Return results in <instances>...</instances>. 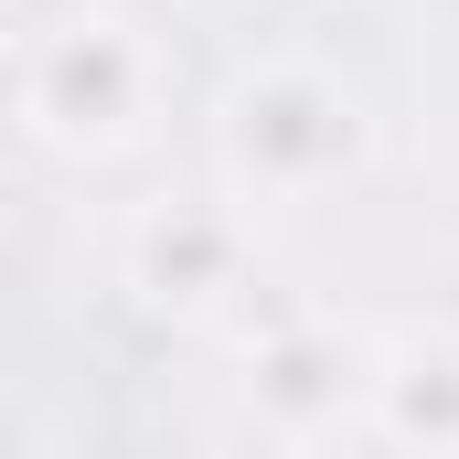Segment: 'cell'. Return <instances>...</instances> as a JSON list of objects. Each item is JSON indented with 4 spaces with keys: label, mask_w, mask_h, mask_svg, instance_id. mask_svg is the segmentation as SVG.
I'll return each mask as SVG.
<instances>
[{
    "label": "cell",
    "mask_w": 459,
    "mask_h": 459,
    "mask_svg": "<svg viewBox=\"0 0 459 459\" xmlns=\"http://www.w3.org/2000/svg\"><path fill=\"white\" fill-rule=\"evenodd\" d=\"M160 86H171L160 43H150L128 11H108V0L43 22V43H32V65H22V108H32V128H43L54 150H86V160L139 150L150 117H160Z\"/></svg>",
    "instance_id": "obj_1"
},
{
    "label": "cell",
    "mask_w": 459,
    "mask_h": 459,
    "mask_svg": "<svg viewBox=\"0 0 459 459\" xmlns=\"http://www.w3.org/2000/svg\"><path fill=\"white\" fill-rule=\"evenodd\" d=\"M214 139H225V171L256 204H310V193H332L363 160V97H352L342 75L278 54V65H246L225 86Z\"/></svg>",
    "instance_id": "obj_2"
},
{
    "label": "cell",
    "mask_w": 459,
    "mask_h": 459,
    "mask_svg": "<svg viewBox=\"0 0 459 459\" xmlns=\"http://www.w3.org/2000/svg\"><path fill=\"white\" fill-rule=\"evenodd\" d=\"M225 321H246V310H225ZM363 385H374V352L342 321H310V310L246 321V406H256V428L332 438V428L363 417Z\"/></svg>",
    "instance_id": "obj_3"
},
{
    "label": "cell",
    "mask_w": 459,
    "mask_h": 459,
    "mask_svg": "<svg viewBox=\"0 0 459 459\" xmlns=\"http://www.w3.org/2000/svg\"><path fill=\"white\" fill-rule=\"evenodd\" d=\"M128 289L171 321H225L246 299V214L214 193H182V204H150L128 225Z\"/></svg>",
    "instance_id": "obj_4"
},
{
    "label": "cell",
    "mask_w": 459,
    "mask_h": 459,
    "mask_svg": "<svg viewBox=\"0 0 459 459\" xmlns=\"http://www.w3.org/2000/svg\"><path fill=\"white\" fill-rule=\"evenodd\" d=\"M363 428L395 449H459V342H395L374 352Z\"/></svg>",
    "instance_id": "obj_5"
}]
</instances>
